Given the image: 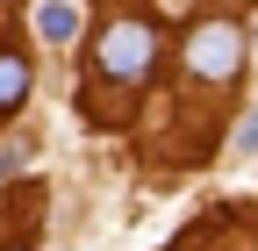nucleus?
Segmentation results:
<instances>
[{
    "label": "nucleus",
    "mask_w": 258,
    "mask_h": 251,
    "mask_svg": "<svg viewBox=\"0 0 258 251\" xmlns=\"http://www.w3.org/2000/svg\"><path fill=\"white\" fill-rule=\"evenodd\" d=\"M186 65H194V79H237V65H244V29L237 22H201L186 36Z\"/></svg>",
    "instance_id": "nucleus-2"
},
{
    "label": "nucleus",
    "mask_w": 258,
    "mask_h": 251,
    "mask_svg": "<svg viewBox=\"0 0 258 251\" xmlns=\"http://www.w3.org/2000/svg\"><path fill=\"white\" fill-rule=\"evenodd\" d=\"M29 93V57L22 50H0V115H15Z\"/></svg>",
    "instance_id": "nucleus-4"
},
{
    "label": "nucleus",
    "mask_w": 258,
    "mask_h": 251,
    "mask_svg": "<svg viewBox=\"0 0 258 251\" xmlns=\"http://www.w3.org/2000/svg\"><path fill=\"white\" fill-rule=\"evenodd\" d=\"M15 251H22V244H15Z\"/></svg>",
    "instance_id": "nucleus-7"
},
{
    "label": "nucleus",
    "mask_w": 258,
    "mask_h": 251,
    "mask_svg": "<svg viewBox=\"0 0 258 251\" xmlns=\"http://www.w3.org/2000/svg\"><path fill=\"white\" fill-rule=\"evenodd\" d=\"M36 36L43 43H72L79 36V0H43L36 8Z\"/></svg>",
    "instance_id": "nucleus-3"
},
{
    "label": "nucleus",
    "mask_w": 258,
    "mask_h": 251,
    "mask_svg": "<svg viewBox=\"0 0 258 251\" xmlns=\"http://www.w3.org/2000/svg\"><path fill=\"white\" fill-rule=\"evenodd\" d=\"M237 151H258V108H251V115L237 122Z\"/></svg>",
    "instance_id": "nucleus-6"
},
{
    "label": "nucleus",
    "mask_w": 258,
    "mask_h": 251,
    "mask_svg": "<svg viewBox=\"0 0 258 251\" xmlns=\"http://www.w3.org/2000/svg\"><path fill=\"white\" fill-rule=\"evenodd\" d=\"M93 65H101L108 79H144L158 65V29L151 22H115L101 36V50H93Z\"/></svg>",
    "instance_id": "nucleus-1"
},
{
    "label": "nucleus",
    "mask_w": 258,
    "mask_h": 251,
    "mask_svg": "<svg viewBox=\"0 0 258 251\" xmlns=\"http://www.w3.org/2000/svg\"><path fill=\"white\" fill-rule=\"evenodd\" d=\"M22 165H29V144H0V186H8Z\"/></svg>",
    "instance_id": "nucleus-5"
}]
</instances>
